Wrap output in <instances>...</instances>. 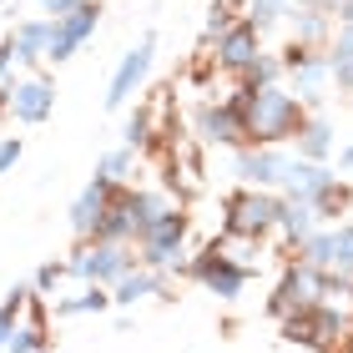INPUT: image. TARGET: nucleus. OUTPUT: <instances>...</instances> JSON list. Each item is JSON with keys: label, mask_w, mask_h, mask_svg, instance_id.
I'll return each mask as SVG.
<instances>
[{"label": "nucleus", "mask_w": 353, "mask_h": 353, "mask_svg": "<svg viewBox=\"0 0 353 353\" xmlns=\"http://www.w3.org/2000/svg\"><path fill=\"white\" fill-rule=\"evenodd\" d=\"M228 106L243 117L248 147H283V141H293L298 126L308 121V106H303L293 91H283V86H248L243 81Z\"/></svg>", "instance_id": "obj_1"}, {"label": "nucleus", "mask_w": 353, "mask_h": 353, "mask_svg": "<svg viewBox=\"0 0 353 353\" xmlns=\"http://www.w3.org/2000/svg\"><path fill=\"white\" fill-rule=\"evenodd\" d=\"M343 333H348V318L333 303H313V308H298V313L283 318V339L303 343V348H318V353H328Z\"/></svg>", "instance_id": "obj_2"}, {"label": "nucleus", "mask_w": 353, "mask_h": 353, "mask_svg": "<svg viewBox=\"0 0 353 353\" xmlns=\"http://www.w3.org/2000/svg\"><path fill=\"white\" fill-rule=\"evenodd\" d=\"M278 212H283V197H272L263 187H243L228 197V232L237 237H268L278 228Z\"/></svg>", "instance_id": "obj_3"}, {"label": "nucleus", "mask_w": 353, "mask_h": 353, "mask_svg": "<svg viewBox=\"0 0 353 353\" xmlns=\"http://www.w3.org/2000/svg\"><path fill=\"white\" fill-rule=\"evenodd\" d=\"M182 243H187V212L172 207L167 217H157L152 228L137 237V263L152 268V272H162V268H172L176 258H182Z\"/></svg>", "instance_id": "obj_4"}, {"label": "nucleus", "mask_w": 353, "mask_h": 353, "mask_svg": "<svg viewBox=\"0 0 353 353\" xmlns=\"http://www.w3.org/2000/svg\"><path fill=\"white\" fill-rule=\"evenodd\" d=\"M323 298H328V272H318L308 263H293V268L283 272V283H278V293H272L268 313L272 318H288V313L313 308V303H323Z\"/></svg>", "instance_id": "obj_5"}, {"label": "nucleus", "mask_w": 353, "mask_h": 353, "mask_svg": "<svg viewBox=\"0 0 353 353\" xmlns=\"http://www.w3.org/2000/svg\"><path fill=\"white\" fill-rule=\"evenodd\" d=\"M187 272H192V278H197L212 298H222V303H237V298H243V288H248V278H252V272H248L243 263H232L217 243L207 248V252H202V258L192 263Z\"/></svg>", "instance_id": "obj_6"}, {"label": "nucleus", "mask_w": 353, "mask_h": 353, "mask_svg": "<svg viewBox=\"0 0 353 353\" xmlns=\"http://www.w3.org/2000/svg\"><path fill=\"white\" fill-rule=\"evenodd\" d=\"M126 268H137V258H132V248H126V243H86V248L71 258V272H76V278L101 283V288H117Z\"/></svg>", "instance_id": "obj_7"}, {"label": "nucleus", "mask_w": 353, "mask_h": 353, "mask_svg": "<svg viewBox=\"0 0 353 353\" xmlns=\"http://www.w3.org/2000/svg\"><path fill=\"white\" fill-rule=\"evenodd\" d=\"M96 21H101V6H91V0H81L71 15H56V21H51V51H46V61H71L96 36Z\"/></svg>", "instance_id": "obj_8"}, {"label": "nucleus", "mask_w": 353, "mask_h": 353, "mask_svg": "<svg viewBox=\"0 0 353 353\" xmlns=\"http://www.w3.org/2000/svg\"><path fill=\"white\" fill-rule=\"evenodd\" d=\"M152 56H157V36H141L132 51L121 56V66H117V76H111V86H106V106L111 111L137 96V86L147 81V71H152Z\"/></svg>", "instance_id": "obj_9"}, {"label": "nucleus", "mask_w": 353, "mask_h": 353, "mask_svg": "<svg viewBox=\"0 0 353 353\" xmlns=\"http://www.w3.org/2000/svg\"><path fill=\"white\" fill-rule=\"evenodd\" d=\"M111 197H117V182H106V176H91V182H86L81 192H76L71 212H66V217H71V232H76V237H86V243H91V237H96V222L106 217Z\"/></svg>", "instance_id": "obj_10"}, {"label": "nucleus", "mask_w": 353, "mask_h": 353, "mask_svg": "<svg viewBox=\"0 0 353 353\" xmlns=\"http://www.w3.org/2000/svg\"><path fill=\"white\" fill-rule=\"evenodd\" d=\"M258 56H263V30L252 21H232L217 36V66L222 71H248Z\"/></svg>", "instance_id": "obj_11"}, {"label": "nucleus", "mask_w": 353, "mask_h": 353, "mask_svg": "<svg viewBox=\"0 0 353 353\" xmlns=\"http://www.w3.org/2000/svg\"><path fill=\"white\" fill-rule=\"evenodd\" d=\"M232 172L243 176L248 187H278L283 182V172H288V152H278V147H237V157H232Z\"/></svg>", "instance_id": "obj_12"}, {"label": "nucleus", "mask_w": 353, "mask_h": 353, "mask_svg": "<svg viewBox=\"0 0 353 353\" xmlns=\"http://www.w3.org/2000/svg\"><path fill=\"white\" fill-rule=\"evenodd\" d=\"M339 182V176H333L323 162H303V157H288V172H283V192L288 197H298V202H318L323 197V192Z\"/></svg>", "instance_id": "obj_13"}, {"label": "nucleus", "mask_w": 353, "mask_h": 353, "mask_svg": "<svg viewBox=\"0 0 353 353\" xmlns=\"http://www.w3.org/2000/svg\"><path fill=\"white\" fill-rule=\"evenodd\" d=\"M197 137L207 147H248V132H243V117L222 101V106H202L197 111Z\"/></svg>", "instance_id": "obj_14"}, {"label": "nucleus", "mask_w": 353, "mask_h": 353, "mask_svg": "<svg viewBox=\"0 0 353 353\" xmlns=\"http://www.w3.org/2000/svg\"><path fill=\"white\" fill-rule=\"evenodd\" d=\"M10 111H15V121L41 126V121L56 111V91H51V81H21V86L10 91Z\"/></svg>", "instance_id": "obj_15"}, {"label": "nucleus", "mask_w": 353, "mask_h": 353, "mask_svg": "<svg viewBox=\"0 0 353 353\" xmlns=\"http://www.w3.org/2000/svg\"><path fill=\"white\" fill-rule=\"evenodd\" d=\"M91 243H137V217H132V197H126V187H117V197H111L106 217L96 222Z\"/></svg>", "instance_id": "obj_16"}, {"label": "nucleus", "mask_w": 353, "mask_h": 353, "mask_svg": "<svg viewBox=\"0 0 353 353\" xmlns=\"http://www.w3.org/2000/svg\"><path fill=\"white\" fill-rule=\"evenodd\" d=\"M313 217H318V207H313V202L288 197V202H283V212H278V228H272V232H283V243H288V248H303V243H308V237L318 232V228H313Z\"/></svg>", "instance_id": "obj_17"}, {"label": "nucleus", "mask_w": 353, "mask_h": 353, "mask_svg": "<svg viewBox=\"0 0 353 353\" xmlns=\"http://www.w3.org/2000/svg\"><path fill=\"white\" fill-rule=\"evenodd\" d=\"M10 51L15 61H46V51H51V15H41V21H26V26H15L10 30Z\"/></svg>", "instance_id": "obj_18"}, {"label": "nucleus", "mask_w": 353, "mask_h": 353, "mask_svg": "<svg viewBox=\"0 0 353 353\" xmlns=\"http://www.w3.org/2000/svg\"><path fill=\"white\" fill-rule=\"evenodd\" d=\"M162 293V272H152V268H126L121 272V283L111 288V303H121V308H132V303H141V298H157Z\"/></svg>", "instance_id": "obj_19"}, {"label": "nucleus", "mask_w": 353, "mask_h": 353, "mask_svg": "<svg viewBox=\"0 0 353 353\" xmlns=\"http://www.w3.org/2000/svg\"><path fill=\"white\" fill-rule=\"evenodd\" d=\"M298 157L303 162H328V152H333V121L328 117H308L298 126Z\"/></svg>", "instance_id": "obj_20"}, {"label": "nucleus", "mask_w": 353, "mask_h": 353, "mask_svg": "<svg viewBox=\"0 0 353 353\" xmlns=\"http://www.w3.org/2000/svg\"><path fill=\"white\" fill-rule=\"evenodd\" d=\"M106 308H111V288L91 283L86 293H76V298H61V303H56V318H76V313H106Z\"/></svg>", "instance_id": "obj_21"}, {"label": "nucleus", "mask_w": 353, "mask_h": 353, "mask_svg": "<svg viewBox=\"0 0 353 353\" xmlns=\"http://www.w3.org/2000/svg\"><path fill=\"white\" fill-rule=\"evenodd\" d=\"M323 36H328V15L313 10V6H303V10L293 15V41H298V46H318Z\"/></svg>", "instance_id": "obj_22"}, {"label": "nucleus", "mask_w": 353, "mask_h": 353, "mask_svg": "<svg viewBox=\"0 0 353 353\" xmlns=\"http://www.w3.org/2000/svg\"><path fill=\"white\" fill-rule=\"evenodd\" d=\"M298 252H303L298 263H308V268H318V272H333V232H313Z\"/></svg>", "instance_id": "obj_23"}, {"label": "nucleus", "mask_w": 353, "mask_h": 353, "mask_svg": "<svg viewBox=\"0 0 353 353\" xmlns=\"http://www.w3.org/2000/svg\"><path fill=\"white\" fill-rule=\"evenodd\" d=\"M333 272H348L353 278V222L333 228Z\"/></svg>", "instance_id": "obj_24"}, {"label": "nucleus", "mask_w": 353, "mask_h": 353, "mask_svg": "<svg viewBox=\"0 0 353 353\" xmlns=\"http://www.w3.org/2000/svg\"><path fill=\"white\" fill-rule=\"evenodd\" d=\"M283 15H293V10H288V0H248V15H243V21H252V26H272V21H283Z\"/></svg>", "instance_id": "obj_25"}, {"label": "nucleus", "mask_w": 353, "mask_h": 353, "mask_svg": "<svg viewBox=\"0 0 353 353\" xmlns=\"http://www.w3.org/2000/svg\"><path fill=\"white\" fill-rule=\"evenodd\" d=\"M46 348V328L41 323H15V333H10V343H6V353H41Z\"/></svg>", "instance_id": "obj_26"}, {"label": "nucleus", "mask_w": 353, "mask_h": 353, "mask_svg": "<svg viewBox=\"0 0 353 353\" xmlns=\"http://www.w3.org/2000/svg\"><path fill=\"white\" fill-rule=\"evenodd\" d=\"M243 76H248V86H278V76H283V61L263 51V56L252 61V66H248Z\"/></svg>", "instance_id": "obj_27"}, {"label": "nucleus", "mask_w": 353, "mask_h": 353, "mask_svg": "<svg viewBox=\"0 0 353 353\" xmlns=\"http://www.w3.org/2000/svg\"><path fill=\"white\" fill-rule=\"evenodd\" d=\"M126 172H132V147L106 152V157H101V167H96V176H106V182H121Z\"/></svg>", "instance_id": "obj_28"}, {"label": "nucleus", "mask_w": 353, "mask_h": 353, "mask_svg": "<svg viewBox=\"0 0 353 353\" xmlns=\"http://www.w3.org/2000/svg\"><path fill=\"white\" fill-rule=\"evenodd\" d=\"M147 141H152V111H137V117L132 121H126V147H147Z\"/></svg>", "instance_id": "obj_29"}, {"label": "nucleus", "mask_w": 353, "mask_h": 353, "mask_svg": "<svg viewBox=\"0 0 353 353\" xmlns=\"http://www.w3.org/2000/svg\"><path fill=\"white\" fill-rule=\"evenodd\" d=\"M333 66H353V26H339V36H333V51H328Z\"/></svg>", "instance_id": "obj_30"}, {"label": "nucleus", "mask_w": 353, "mask_h": 353, "mask_svg": "<svg viewBox=\"0 0 353 353\" xmlns=\"http://www.w3.org/2000/svg\"><path fill=\"white\" fill-rule=\"evenodd\" d=\"M66 272H71V263H46V268L36 272V288H41V293H51V288L66 278Z\"/></svg>", "instance_id": "obj_31"}, {"label": "nucleus", "mask_w": 353, "mask_h": 353, "mask_svg": "<svg viewBox=\"0 0 353 353\" xmlns=\"http://www.w3.org/2000/svg\"><path fill=\"white\" fill-rule=\"evenodd\" d=\"M228 26H232V10H228V6H212V10H207V36H222Z\"/></svg>", "instance_id": "obj_32"}, {"label": "nucleus", "mask_w": 353, "mask_h": 353, "mask_svg": "<svg viewBox=\"0 0 353 353\" xmlns=\"http://www.w3.org/2000/svg\"><path fill=\"white\" fill-rule=\"evenodd\" d=\"M15 162H21V137H6L0 141V172H10Z\"/></svg>", "instance_id": "obj_33"}, {"label": "nucleus", "mask_w": 353, "mask_h": 353, "mask_svg": "<svg viewBox=\"0 0 353 353\" xmlns=\"http://www.w3.org/2000/svg\"><path fill=\"white\" fill-rule=\"evenodd\" d=\"M15 318H21V313H15L10 303H0V353H6V343H10V333H15Z\"/></svg>", "instance_id": "obj_34"}, {"label": "nucleus", "mask_w": 353, "mask_h": 353, "mask_svg": "<svg viewBox=\"0 0 353 353\" xmlns=\"http://www.w3.org/2000/svg\"><path fill=\"white\" fill-rule=\"evenodd\" d=\"M41 6H46V15L56 21V15H71L76 6H81V0H41Z\"/></svg>", "instance_id": "obj_35"}, {"label": "nucleus", "mask_w": 353, "mask_h": 353, "mask_svg": "<svg viewBox=\"0 0 353 353\" xmlns=\"http://www.w3.org/2000/svg\"><path fill=\"white\" fill-rule=\"evenodd\" d=\"M333 15H339V26H353V0H339V6H333Z\"/></svg>", "instance_id": "obj_36"}, {"label": "nucleus", "mask_w": 353, "mask_h": 353, "mask_svg": "<svg viewBox=\"0 0 353 353\" xmlns=\"http://www.w3.org/2000/svg\"><path fill=\"white\" fill-rule=\"evenodd\" d=\"M10 61H15V51H10V41H0V76L10 71Z\"/></svg>", "instance_id": "obj_37"}, {"label": "nucleus", "mask_w": 353, "mask_h": 353, "mask_svg": "<svg viewBox=\"0 0 353 353\" xmlns=\"http://www.w3.org/2000/svg\"><path fill=\"white\" fill-rule=\"evenodd\" d=\"M348 167H353V147H343V152H339V172H348Z\"/></svg>", "instance_id": "obj_38"}, {"label": "nucleus", "mask_w": 353, "mask_h": 353, "mask_svg": "<svg viewBox=\"0 0 353 353\" xmlns=\"http://www.w3.org/2000/svg\"><path fill=\"white\" fill-rule=\"evenodd\" d=\"M6 106H10V91H6V86H0V111H6Z\"/></svg>", "instance_id": "obj_39"}, {"label": "nucleus", "mask_w": 353, "mask_h": 353, "mask_svg": "<svg viewBox=\"0 0 353 353\" xmlns=\"http://www.w3.org/2000/svg\"><path fill=\"white\" fill-rule=\"evenodd\" d=\"M348 348H353V339H348Z\"/></svg>", "instance_id": "obj_40"}, {"label": "nucleus", "mask_w": 353, "mask_h": 353, "mask_svg": "<svg viewBox=\"0 0 353 353\" xmlns=\"http://www.w3.org/2000/svg\"><path fill=\"white\" fill-rule=\"evenodd\" d=\"M348 96H353V91H348Z\"/></svg>", "instance_id": "obj_41"}]
</instances>
